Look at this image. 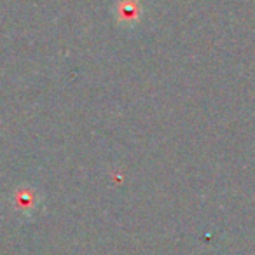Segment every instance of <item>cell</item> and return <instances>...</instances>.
Masks as SVG:
<instances>
[{"label": "cell", "instance_id": "cell-1", "mask_svg": "<svg viewBox=\"0 0 255 255\" xmlns=\"http://www.w3.org/2000/svg\"><path fill=\"white\" fill-rule=\"evenodd\" d=\"M117 14L123 23H135L140 18V4H136L135 0H123Z\"/></svg>", "mask_w": 255, "mask_h": 255}]
</instances>
